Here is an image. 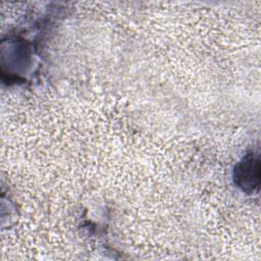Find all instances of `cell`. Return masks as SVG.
Segmentation results:
<instances>
[{"label":"cell","mask_w":261,"mask_h":261,"mask_svg":"<svg viewBox=\"0 0 261 261\" xmlns=\"http://www.w3.org/2000/svg\"><path fill=\"white\" fill-rule=\"evenodd\" d=\"M237 184L246 192L254 193L259 190L260 159L258 154H250L243 159L234 171Z\"/></svg>","instance_id":"6da1fadb"}]
</instances>
